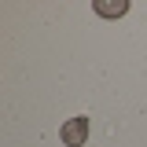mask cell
Wrapping results in <instances>:
<instances>
[{
  "mask_svg": "<svg viewBox=\"0 0 147 147\" xmlns=\"http://www.w3.org/2000/svg\"><path fill=\"white\" fill-rule=\"evenodd\" d=\"M59 136H63L66 147H85L88 144V118H70V121H63Z\"/></svg>",
  "mask_w": 147,
  "mask_h": 147,
  "instance_id": "1",
  "label": "cell"
},
{
  "mask_svg": "<svg viewBox=\"0 0 147 147\" xmlns=\"http://www.w3.org/2000/svg\"><path fill=\"white\" fill-rule=\"evenodd\" d=\"M92 7H96V15H103V18H121V15L129 11L125 0H96Z\"/></svg>",
  "mask_w": 147,
  "mask_h": 147,
  "instance_id": "2",
  "label": "cell"
}]
</instances>
